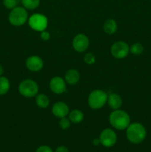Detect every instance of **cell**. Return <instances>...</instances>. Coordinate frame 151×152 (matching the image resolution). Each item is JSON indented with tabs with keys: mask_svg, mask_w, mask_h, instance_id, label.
<instances>
[{
	"mask_svg": "<svg viewBox=\"0 0 151 152\" xmlns=\"http://www.w3.org/2000/svg\"><path fill=\"white\" fill-rule=\"evenodd\" d=\"M127 140L133 144H140L147 137V131L144 126L139 123H130L126 129Z\"/></svg>",
	"mask_w": 151,
	"mask_h": 152,
	"instance_id": "1",
	"label": "cell"
},
{
	"mask_svg": "<svg viewBox=\"0 0 151 152\" xmlns=\"http://www.w3.org/2000/svg\"><path fill=\"white\" fill-rule=\"evenodd\" d=\"M68 118L73 124H78L81 123L84 120V114L81 111L78 109L72 110L68 114Z\"/></svg>",
	"mask_w": 151,
	"mask_h": 152,
	"instance_id": "15",
	"label": "cell"
},
{
	"mask_svg": "<svg viewBox=\"0 0 151 152\" xmlns=\"http://www.w3.org/2000/svg\"><path fill=\"white\" fill-rule=\"evenodd\" d=\"M18 1H22V0H18Z\"/></svg>",
	"mask_w": 151,
	"mask_h": 152,
	"instance_id": "29",
	"label": "cell"
},
{
	"mask_svg": "<svg viewBox=\"0 0 151 152\" xmlns=\"http://www.w3.org/2000/svg\"><path fill=\"white\" fill-rule=\"evenodd\" d=\"M93 145H95V146H97V145H99V144H100V140H99V138H96V139L93 140Z\"/></svg>",
	"mask_w": 151,
	"mask_h": 152,
	"instance_id": "27",
	"label": "cell"
},
{
	"mask_svg": "<svg viewBox=\"0 0 151 152\" xmlns=\"http://www.w3.org/2000/svg\"><path fill=\"white\" fill-rule=\"evenodd\" d=\"M107 102L108 105L113 110L119 109L122 105V99L121 96L117 94H111L110 95L107 96Z\"/></svg>",
	"mask_w": 151,
	"mask_h": 152,
	"instance_id": "14",
	"label": "cell"
},
{
	"mask_svg": "<svg viewBox=\"0 0 151 152\" xmlns=\"http://www.w3.org/2000/svg\"><path fill=\"white\" fill-rule=\"evenodd\" d=\"M73 48L78 53L84 52L87 50L90 45L89 38L84 34H78L73 39Z\"/></svg>",
	"mask_w": 151,
	"mask_h": 152,
	"instance_id": "9",
	"label": "cell"
},
{
	"mask_svg": "<svg viewBox=\"0 0 151 152\" xmlns=\"http://www.w3.org/2000/svg\"><path fill=\"white\" fill-rule=\"evenodd\" d=\"M35 152H53V151L50 146H48V145H43L38 147Z\"/></svg>",
	"mask_w": 151,
	"mask_h": 152,
	"instance_id": "24",
	"label": "cell"
},
{
	"mask_svg": "<svg viewBox=\"0 0 151 152\" xmlns=\"http://www.w3.org/2000/svg\"><path fill=\"white\" fill-rule=\"evenodd\" d=\"M21 2L26 10H34L39 6L40 0H22Z\"/></svg>",
	"mask_w": 151,
	"mask_h": 152,
	"instance_id": "19",
	"label": "cell"
},
{
	"mask_svg": "<svg viewBox=\"0 0 151 152\" xmlns=\"http://www.w3.org/2000/svg\"><path fill=\"white\" fill-rule=\"evenodd\" d=\"M10 88V81L7 78L1 76L0 77V95H5L8 93Z\"/></svg>",
	"mask_w": 151,
	"mask_h": 152,
	"instance_id": "18",
	"label": "cell"
},
{
	"mask_svg": "<svg viewBox=\"0 0 151 152\" xmlns=\"http://www.w3.org/2000/svg\"><path fill=\"white\" fill-rule=\"evenodd\" d=\"M36 104L40 108H46L50 105V99L44 94H38L36 96Z\"/></svg>",
	"mask_w": 151,
	"mask_h": 152,
	"instance_id": "17",
	"label": "cell"
},
{
	"mask_svg": "<svg viewBox=\"0 0 151 152\" xmlns=\"http://www.w3.org/2000/svg\"><path fill=\"white\" fill-rule=\"evenodd\" d=\"M28 13L24 7H16L10 10L8 16L9 22L16 27L22 26L28 21Z\"/></svg>",
	"mask_w": 151,
	"mask_h": 152,
	"instance_id": "3",
	"label": "cell"
},
{
	"mask_svg": "<svg viewBox=\"0 0 151 152\" xmlns=\"http://www.w3.org/2000/svg\"><path fill=\"white\" fill-rule=\"evenodd\" d=\"M80 80V74L76 69H70L65 73V80L68 84L74 86L77 84Z\"/></svg>",
	"mask_w": 151,
	"mask_h": 152,
	"instance_id": "13",
	"label": "cell"
},
{
	"mask_svg": "<svg viewBox=\"0 0 151 152\" xmlns=\"http://www.w3.org/2000/svg\"><path fill=\"white\" fill-rule=\"evenodd\" d=\"M107 96L106 92L104 91L103 90L96 89V90L93 91L89 94L88 99H87L89 106L92 109H100L107 103Z\"/></svg>",
	"mask_w": 151,
	"mask_h": 152,
	"instance_id": "4",
	"label": "cell"
},
{
	"mask_svg": "<svg viewBox=\"0 0 151 152\" xmlns=\"http://www.w3.org/2000/svg\"><path fill=\"white\" fill-rule=\"evenodd\" d=\"M50 91L56 94H61L67 91V83L60 77H55L50 80L49 83Z\"/></svg>",
	"mask_w": 151,
	"mask_h": 152,
	"instance_id": "10",
	"label": "cell"
},
{
	"mask_svg": "<svg viewBox=\"0 0 151 152\" xmlns=\"http://www.w3.org/2000/svg\"><path fill=\"white\" fill-rule=\"evenodd\" d=\"M54 152H69V149L65 145H60L56 148Z\"/></svg>",
	"mask_w": 151,
	"mask_h": 152,
	"instance_id": "26",
	"label": "cell"
},
{
	"mask_svg": "<svg viewBox=\"0 0 151 152\" xmlns=\"http://www.w3.org/2000/svg\"><path fill=\"white\" fill-rule=\"evenodd\" d=\"M25 65L29 71L32 72H38L42 69L44 66V62L40 56L33 55L26 59Z\"/></svg>",
	"mask_w": 151,
	"mask_h": 152,
	"instance_id": "11",
	"label": "cell"
},
{
	"mask_svg": "<svg viewBox=\"0 0 151 152\" xmlns=\"http://www.w3.org/2000/svg\"><path fill=\"white\" fill-rule=\"evenodd\" d=\"M18 3H19L18 0H3L4 6L9 10H12L14 7H17Z\"/></svg>",
	"mask_w": 151,
	"mask_h": 152,
	"instance_id": "23",
	"label": "cell"
},
{
	"mask_svg": "<svg viewBox=\"0 0 151 152\" xmlns=\"http://www.w3.org/2000/svg\"><path fill=\"white\" fill-rule=\"evenodd\" d=\"M28 24L33 31L41 32L47 28L48 19L44 14L34 13L28 18Z\"/></svg>",
	"mask_w": 151,
	"mask_h": 152,
	"instance_id": "6",
	"label": "cell"
},
{
	"mask_svg": "<svg viewBox=\"0 0 151 152\" xmlns=\"http://www.w3.org/2000/svg\"><path fill=\"white\" fill-rule=\"evenodd\" d=\"M109 123L113 129L118 131L125 130L130 124V117L123 110H113L109 116Z\"/></svg>",
	"mask_w": 151,
	"mask_h": 152,
	"instance_id": "2",
	"label": "cell"
},
{
	"mask_svg": "<svg viewBox=\"0 0 151 152\" xmlns=\"http://www.w3.org/2000/svg\"><path fill=\"white\" fill-rule=\"evenodd\" d=\"M71 122L69 120V118L65 117H62L59 120V126L62 130H68L70 127Z\"/></svg>",
	"mask_w": 151,
	"mask_h": 152,
	"instance_id": "21",
	"label": "cell"
},
{
	"mask_svg": "<svg viewBox=\"0 0 151 152\" xmlns=\"http://www.w3.org/2000/svg\"><path fill=\"white\" fill-rule=\"evenodd\" d=\"M69 107L65 102H57L52 107V113L55 117L61 119L65 117L69 114Z\"/></svg>",
	"mask_w": 151,
	"mask_h": 152,
	"instance_id": "12",
	"label": "cell"
},
{
	"mask_svg": "<svg viewBox=\"0 0 151 152\" xmlns=\"http://www.w3.org/2000/svg\"><path fill=\"white\" fill-rule=\"evenodd\" d=\"M144 47L141 43L136 42L130 47V52L133 55H140L143 53Z\"/></svg>",
	"mask_w": 151,
	"mask_h": 152,
	"instance_id": "20",
	"label": "cell"
},
{
	"mask_svg": "<svg viewBox=\"0 0 151 152\" xmlns=\"http://www.w3.org/2000/svg\"><path fill=\"white\" fill-rule=\"evenodd\" d=\"M100 144L105 148H111L114 146L117 142V135L111 129H105L99 135Z\"/></svg>",
	"mask_w": 151,
	"mask_h": 152,
	"instance_id": "8",
	"label": "cell"
},
{
	"mask_svg": "<svg viewBox=\"0 0 151 152\" xmlns=\"http://www.w3.org/2000/svg\"><path fill=\"white\" fill-rule=\"evenodd\" d=\"M19 92L25 97H34L38 93V86L34 80L27 79L21 82L19 85Z\"/></svg>",
	"mask_w": 151,
	"mask_h": 152,
	"instance_id": "5",
	"label": "cell"
},
{
	"mask_svg": "<svg viewBox=\"0 0 151 152\" xmlns=\"http://www.w3.org/2000/svg\"><path fill=\"white\" fill-rule=\"evenodd\" d=\"M110 52L113 56L115 59H124L130 53V47L125 42L117 41L111 46Z\"/></svg>",
	"mask_w": 151,
	"mask_h": 152,
	"instance_id": "7",
	"label": "cell"
},
{
	"mask_svg": "<svg viewBox=\"0 0 151 152\" xmlns=\"http://www.w3.org/2000/svg\"><path fill=\"white\" fill-rule=\"evenodd\" d=\"M84 61L87 65H92L96 62V56L92 53H87L84 56Z\"/></svg>",
	"mask_w": 151,
	"mask_h": 152,
	"instance_id": "22",
	"label": "cell"
},
{
	"mask_svg": "<svg viewBox=\"0 0 151 152\" xmlns=\"http://www.w3.org/2000/svg\"><path fill=\"white\" fill-rule=\"evenodd\" d=\"M40 37H41V39L43 40V41L47 42L50 39V34L48 31H46V30H44V31H41Z\"/></svg>",
	"mask_w": 151,
	"mask_h": 152,
	"instance_id": "25",
	"label": "cell"
},
{
	"mask_svg": "<svg viewBox=\"0 0 151 152\" xmlns=\"http://www.w3.org/2000/svg\"><path fill=\"white\" fill-rule=\"evenodd\" d=\"M3 74H4V68H3L2 65L0 64V77L2 76Z\"/></svg>",
	"mask_w": 151,
	"mask_h": 152,
	"instance_id": "28",
	"label": "cell"
},
{
	"mask_svg": "<svg viewBox=\"0 0 151 152\" xmlns=\"http://www.w3.org/2000/svg\"><path fill=\"white\" fill-rule=\"evenodd\" d=\"M117 28H118V26H117L116 22L113 19H107L104 23V31L108 35H112V34H115L117 31Z\"/></svg>",
	"mask_w": 151,
	"mask_h": 152,
	"instance_id": "16",
	"label": "cell"
}]
</instances>
